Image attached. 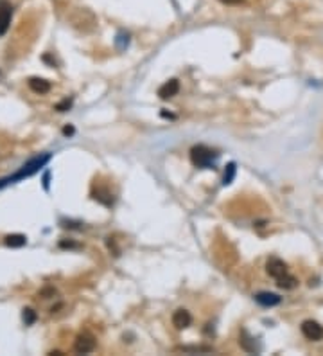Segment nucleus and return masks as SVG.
Returning <instances> with one entry per match:
<instances>
[{"instance_id":"obj_14","label":"nucleus","mask_w":323,"mask_h":356,"mask_svg":"<svg viewBox=\"0 0 323 356\" xmlns=\"http://www.w3.org/2000/svg\"><path fill=\"white\" fill-rule=\"evenodd\" d=\"M22 317H23V322L27 324V326H31V324H34V320H36V312L31 310V308H25L22 313Z\"/></svg>"},{"instance_id":"obj_18","label":"nucleus","mask_w":323,"mask_h":356,"mask_svg":"<svg viewBox=\"0 0 323 356\" xmlns=\"http://www.w3.org/2000/svg\"><path fill=\"white\" fill-rule=\"evenodd\" d=\"M221 4H226V6H237V4H242L244 0H219Z\"/></svg>"},{"instance_id":"obj_19","label":"nucleus","mask_w":323,"mask_h":356,"mask_svg":"<svg viewBox=\"0 0 323 356\" xmlns=\"http://www.w3.org/2000/svg\"><path fill=\"white\" fill-rule=\"evenodd\" d=\"M49 178H50V173L47 171L43 175V187H45V189H49Z\"/></svg>"},{"instance_id":"obj_17","label":"nucleus","mask_w":323,"mask_h":356,"mask_svg":"<svg viewBox=\"0 0 323 356\" xmlns=\"http://www.w3.org/2000/svg\"><path fill=\"white\" fill-rule=\"evenodd\" d=\"M70 106H72V101H70V99H65V101H61V103H58V105H56V110L58 111H67L68 108H70Z\"/></svg>"},{"instance_id":"obj_11","label":"nucleus","mask_w":323,"mask_h":356,"mask_svg":"<svg viewBox=\"0 0 323 356\" xmlns=\"http://www.w3.org/2000/svg\"><path fill=\"white\" fill-rule=\"evenodd\" d=\"M6 245L11 246V248H20V246H23L25 243H27V238L23 236V234H9V236H6Z\"/></svg>"},{"instance_id":"obj_1","label":"nucleus","mask_w":323,"mask_h":356,"mask_svg":"<svg viewBox=\"0 0 323 356\" xmlns=\"http://www.w3.org/2000/svg\"><path fill=\"white\" fill-rule=\"evenodd\" d=\"M50 156H52L50 153H45V155H38V156H34V158H31V160H29L27 164H23V166L20 167V171L15 173L13 177L0 180V187H4V185H7V184H13V182H17V180H22V178H27V177H31V175H34V173H38L40 169L50 160Z\"/></svg>"},{"instance_id":"obj_5","label":"nucleus","mask_w":323,"mask_h":356,"mask_svg":"<svg viewBox=\"0 0 323 356\" xmlns=\"http://www.w3.org/2000/svg\"><path fill=\"white\" fill-rule=\"evenodd\" d=\"M266 272L277 281L279 277H282V275L287 273V265H285L282 259H279V257H269L266 263Z\"/></svg>"},{"instance_id":"obj_2","label":"nucleus","mask_w":323,"mask_h":356,"mask_svg":"<svg viewBox=\"0 0 323 356\" xmlns=\"http://www.w3.org/2000/svg\"><path fill=\"white\" fill-rule=\"evenodd\" d=\"M219 153H216L214 150L210 148H206V146L200 144V146H194L192 150H190V160L194 164L196 167H210L214 166V162L218 160Z\"/></svg>"},{"instance_id":"obj_3","label":"nucleus","mask_w":323,"mask_h":356,"mask_svg":"<svg viewBox=\"0 0 323 356\" xmlns=\"http://www.w3.org/2000/svg\"><path fill=\"white\" fill-rule=\"evenodd\" d=\"M95 338L92 336L90 333H81L78 334V338L74 342V351L78 353V355H88L92 351L95 349Z\"/></svg>"},{"instance_id":"obj_15","label":"nucleus","mask_w":323,"mask_h":356,"mask_svg":"<svg viewBox=\"0 0 323 356\" xmlns=\"http://www.w3.org/2000/svg\"><path fill=\"white\" fill-rule=\"evenodd\" d=\"M250 336H248V333H246V331H242V333H241V340H239V344L242 345V347H244L246 351H248V353H253V351H255V347H253V345H250L248 344V342H250Z\"/></svg>"},{"instance_id":"obj_6","label":"nucleus","mask_w":323,"mask_h":356,"mask_svg":"<svg viewBox=\"0 0 323 356\" xmlns=\"http://www.w3.org/2000/svg\"><path fill=\"white\" fill-rule=\"evenodd\" d=\"M13 17V7L7 0H0V36L7 33Z\"/></svg>"},{"instance_id":"obj_16","label":"nucleus","mask_w":323,"mask_h":356,"mask_svg":"<svg viewBox=\"0 0 323 356\" xmlns=\"http://www.w3.org/2000/svg\"><path fill=\"white\" fill-rule=\"evenodd\" d=\"M180 351H192V353H210V347H180Z\"/></svg>"},{"instance_id":"obj_4","label":"nucleus","mask_w":323,"mask_h":356,"mask_svg":"<svg viewBox=\"0 0 323 356\" xmlns=\"http://www.w3.org/2000/svg\"><path fill=\"white\" fill-rule=\"evenodd\" d=\"M302 334L311 342H318L323 338V326L316 320H305L302 324Z\"/></svg>"},{"instance_id":"obj_13","label":"nucleus","mask_w":323,"mask_h":356,"mask_svg":"<svg viewBox=\"0 0 323 356\" xmlns=\"http://www.w3.org/2000/svg\"><path fill=\"white\" fill-rule=\"evenodd\" d=\"M235 171H237V167H235L234 162H230L228 166H226V171H224V178H223V184L224 185H230L234 182L235 178Z\"/></svg>"},{"instance_id":"obj_9","label":"nucleus","mask_w":323,"mask_h":356,"mask_svg":"<svg viewBox=\"0 0 323 356\" xmlns=\"http://www.w3.org/2000/svg\"><path fill=\"white\" fill-rule=\"evenodd\" d=\"M190 324H192V315H190L187 310H176L174 312V315H173V326L176 329H185V328H189Z\"/></svg>"},{"instance_id":"obj_12","label":"nucleus","mask_w":323,"mask_h":356,"mask_svg":"<svg viewBox=\"0 0 323 356\" xmlns=\"http://www.w3.org/2000/svg\"><path fill=\"white\" fill-rule=\"evenodd\" d=\"M277 284H279V288H282V289H293L298 286V281H296V277H293V275L287 272L285 275L277 279Z\"/></svg>"},{"instance_id":"obj_8","label":"nucleus","mask_w":323,"mask_h":356,"mask_svg":"<svg viewBox=\"0 0 323 356\" xmlns=\"http://www.w3.org/2000/svg\"><path fill=\"white\" fill-rule=\"evenodd\" d=\"M180 92V81L178 79H169L167 83H163L158 89V95H160V99H171L174 95Z\"/></svg>"},{"instance_id":"obj_10","label":"nucleus","mask_w":323,"mask_h":356,"mask_svg":"<svg viewBox=\"0 0 323 356\" xmlns=\"http://www.w3.org/2000/svg\"><path fill=\"white\" fill-rule=\"evenodd\" d=\"M27 85L34 94H47L50 90V83L43 78H29Z\"/></svg>"},{"instance_id":"obj_20","label":"nucleus","mask_w":323,"mask_h":356,"mask_svg":"<svg viewBox=\"0 0 323 356\" xmlns=\"http://www.w3.org/2000/svg\"><path fill=\"white\" fill-rule=\"evenodd\" d=\"M74 132H76L74 126H65V128H63V134L65 135H74Z\"/></svg>"},{"instance_id":"obj_7","label":"nucleus","mask_w":323,"mask_h":356,"mask_svg":"<svg viewBox=\"0 0 323 356\" xmlns=\"http://www.w3.org/2000/svg\"><path fill=\"white\" fill-rule=\"evenodd\" d=\"M255 301L264 308H273L282 302V297L277 293H271V291H261V293L255 295Z\"/></svg>"}]
</instances>
